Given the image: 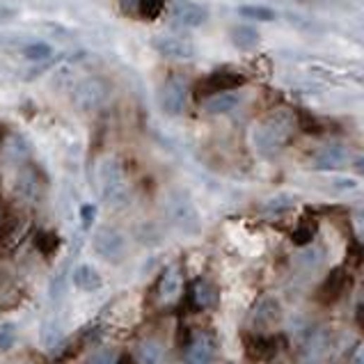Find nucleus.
Here are the masks:
<instances>
[{
	"mask_svg": "<svg viewBox=\"0 0 364 364\" xmlns=\"http://www.w3.org/2000/svg\"><path fill=\"white\" fill-rule=\"evenodd\" d=\"M238 14L252 18V21H275V12L268 7H261V5H243L238 7Z\"/></svg>",
	"mask_w": 364,
	"mask_h": 364,
	"instance_id": "obj_29",
	"label": "nucleus"
},
{
	"mask_svg": "<svg viewBox=\"0 0 364 364\" xmlns=\"http://www.w3.org/2000/svg\"><path fill=\"white\" fill-rule=\"evenodd\" d=\"M330 351V332L323 325H314L301 339V362L303 364H319Z\"/></svg>",
	"mask_w": 364,
	"mask_h": 364,
	"instance_id": "obj_8",
	"label": "nucleus"
},
{
	"mask_svg": "<svg viewBox=\"0 0 364 364\" xmlns=\"http://www.w3.org/2000/svg\"><path fill=\"white\" fill-rule=\"evenodd\" d=\"M60 248V236L55 234V231H42L40 236H37V250L42 252L44 257H53L55 252Z\"/></svg>",
	"mask_w": 364,
	"mask_h": 364,
	"instance_id": "obj_28",
	"label": "nucleus"
},
{
	"mask_svg": "<svg viewBox=\"0 0 364 364\" xmlns=\"http://www.w3.org/2000/svg\"><path fill=\"white\" fill-rule=\"evenodd\" d=\"M97 186L101 198L113 211H121L131 204V186L126 172L115 156H106L97 163Z\"/></svg>",
	"mask_w": 364,
	"mask_h": 364,
	"instance_id": "obj_2",
	"label": "nucleus"
},
{
	"mask_svg": "<svg viewBox=\"0 0 364 364\" xmlns=\"http://www.w3.org/2000/svg\"><path fill=\"white\" fill-rule=\"evenodd\" d=\"M115 364H131V358H128V356H121Z\"/></svg>",
	"mask_w": 364,
	"mask_h": 364,
	"instance_id": "obj_41",
	"label": "nucleus"
},
{
	"mask_svg": "<svg viewBox=\"0 0 364 364\" xmlns=\"http://www.w3.org/2000/svg\"><path fill=\"white\" fill-rule=\"evenodd\" d=\"M183 291V273L179 264H172L165 268V273L161 275V282H158V298L163 303H174L176 298Z\"/></svg>",
	"mask_w": 364,
	"mask_h": 364,
	"instance_id": "obj_14",
	"label": "nucleus"
},
{
	"mask_svg": "<svg viewBox=\"0 0 364 364\" xmlns=\"http://www.w3.org/2000/svg\"><path fill=\"white\" fill-rule=\"evenodd\" d=\"M167 0H140L138 3V14L147 18V21H154V18L161 16V12L165 9Z\"/></svg>",
	"mask_w": 364,
	"mask_h": 364,
	"instance_id": "obj_30",
	"label": "nucleus"
},
{
	"mask_svg": "<svg viewBox=\"0 0 364 364\" xmlns=\"http://www.w3.org/2000/svg\"><path fill=\"white\" fill-rule=\"evenodd\" d=\"M346 282H348V275L344 273L341 268L330 270L328 277H323L321 286L316 289V301H319V303H325V305L334 303V301H337V298L344 293V289H346Z\"/></svg>",
	"mask_w": 364,
	"mask_h": 364,
	"instance_id": "obj_15",
	"label": "nucleus"
},
{
	"mask_svg": "<svg viewBox=\"0 0 364 364\" xmlns=\"http://www.w3.org/2000/svg\"><path fill=\"white\" fill-rule=\"evenodd\" d=\"M0 213H3V211H0Z\"/></svg>",
	"mask_w": 364,
	"mask_h": 364,
	"instance_id": "obj_42",
	"label": "nucleus"
},
{
	"mask_svg": "<svg viewBox=\"0 0 364 364\" xmlns=\"http://www.w3.org/2000/svg\"><path fill=\"white\" fill-rule=\"evenodd\" d=\"M138 364H163L165 362V348L158 339H145L135 348Z\"/></svg>",
	"mask_w": 364,
	"mask_h": 364,
	"instance_id": "obj_19",
	"label": "nucleus"
},
{
	"mask_svg": "<svg viewBox=\"0 0 364 364\" xmlns=\"http://www.w3.org/2000/svg\"><path fill=\"white\" fill-rule=\"evenodd\" d=\"M241 106V95L238 92H222V95L204 99V113L209 115H227L231 110H236Z\"/></svg>",
	"mask_w": 364,
	"mask_h": 364,
	"instance_id": "obj_17",
	"label": "nucleus"
},
{
	"mask_svg": "<svg viewBox=\"0 0 364 364\" xmlns=\"http://www.w3.org/2000/svg\"><path fill=\"white\" fill-rule=\"evenodd\" d=\"M92 248L106 261H121L126 255V236L121 234L117 227H99L95 238H92Z\"/></svg>",
	"mask_w": 364,
	"mask_h": 364,
	"instance_id": "obj_7",
	"label": "nucleus"
},
{
	"mask_svg": "<svg viewBox=\"0 0 364 364\" xmlns=\"http://www.w3.org/2000/svg\"><path fill=\"white\" fill-rule=\"evenodd\" d=\"M193 303L200 307V310H211L218 303V289L213 286L207 279H200L198 284L193 286Z\"/></svg>",
	"mask_w": 364,
	"mask_h": 364,
	"instance_id": "obj_22",
	"label": "nucleus"
},
{
	"mask_svg": "<svg viewBox=\"0 0 364 364\" xmlns=\"http://www.w3.org/2000/svg\"><path fill=\"white\" fill-rule=\"evenodd\" d=\"M348 163H351V152L344 145H325L312 158L314 170H323V172L341 170Z\"/></svg>",
	"mask_w": 364,
	"mask_h": 364,
	"instance_id": "obj_11",
	"label": "nucleus"
},
{
	"mask_svg": "<svg viewBox=\"0 0 364 364\" xmlns=\"http://www.w3.org/2000/svg\"><path fill=\"white\" fill-rule=\"evenodd\" d=\"M356 170L364 176V156H360L358 161H356Z\"/></svg>",
	"mask_w": 364,
	"mask_h": 364,
	"instance_id": "obj_40",
	"label": "nucleus"
},
{
	"mask_svg": "<svg viewBox=\"0 0 364 364\" xmlns=\"http://www.w3.org/2000/svg\"><path fill=\"white\" fill-rule=\"evenodd\" d=\"M5 78H7V64L3 58H0V83H5Z\"/></svg>",
	"mask_w": 364,
	"mask_h": 364,
	"instance_id": "obj_39",
	"label": "nucleus"
},
{
	"mask_svg": "<svg viewBox=\"0 0 364 364\" xmlns=\"http://www.w3.org/2000/svg\"><path fill=\"white\" fill-rule=\"evenodd\" d=\"M154 49L165 55V58H176V60H188L195 55V49L190 42L186 40H179V37H158V40L152 42Z\"/></svg>",
	"mask_w": 364,
	"mask_h": 364,
	"instance_id": "obj_16",
	"label": "nucleus"
},
{
	"mask_svg": "<svg viewBox=\"0 0 364 364\" xmlns=\"http://www.w3.org/2000/svg\"><path fill=\"white\" fill-rule=\"evenodd\" d=\"M165 216L167 222L183 236H200L202 234V216L195 207L193 198L186 190H172L165 200Z\"/></svg>",
	"mask_w": 364,
	"mask_h": 364,
	"instance_id": "obj_3",
	"label": "nucleus"
},
{
	"mask_svg": "<svg viewBox=\"0 0 364 364\" xmlns=\"http://www.w3.org/2000/svg\"><path fill=\"white\" fill-rule=\"evenodd\" d=\"M138 3L140 0H119V7H121V12L133 14V12H138Z\"/></svg>",
	"mask_w": 364,
	"mask_h": 364,
	"instance_id": "obj_38",
	"label": "nucleus"
},
{
	"mask_svg": "<svg viewBox=\"0 0 364 364\" xmlns=\"http://www.w3.org/2000/svg\"><path fill=\"white\" fill-rule=\"evenodd\" d=\"M351 364H364V341H360L356 348H353Z\"/></svg>",
	"mask_w": 364,
	"mask_h": 364,
	"instance_id": "obj_37",
	"label": "nucleus"
},
{
	"mask_svg": "<svg viewBox=\"0 0 364 364\" xmlns=\"http://www.w3.org/2000/svg\"><path fill=\"white\" fill-rule=\"evenodd\" d=\"M291 204H293V198H291V195H277V198H273V200L266 202L264 211L270 213V216H277V213H284V211L291 209Z\"/></svg>",
	"mask_w": 364,
	"mask_h": 364,
	"instance_id": "obj_31",
	"label": "nucleus"
},
{
	"mask_svg": "<svg viewBox=\"0 0 364 364\" xmlns=\"http://www.w3.org/2000/svg\"><path fill=\"white\" fill-rule=\"evenodd\" d=\"M243 85H245V76H243V73L231 71V69H218L198 80V85H195V97L209 99V97L222 95V92H236Z\"/></svg>",
	"mask_w": 364,
	"mask_h": 364,
	"instance_id": "obj_5",
	"label": "nucleus"
},
{
	"mask_svg": "<svg viewBox=\"0 0 364 364\" xmlns=\"http://www.w3.org/2000/svg\"><path fill=\"white\" fill-rule=\"evenodd\" d=\"M216 358V339L209 332L193 334L190 341L183 348V362L186 364H211Z\"/></svg>",
	"mask_w": 364,
	"mask_h": 364,
	"instance_id": "obj_10",
	"label": "nucleus"
},
{
	"mask_svg": "<svg viewBox=\"0 0 364 364\" xmlns=\"http://www.w3.org/2000/svg\"><path fill=\"white\" fill-rule=\"evenodd\" d=\"M245 348H248V356L261 360L270 353V339L266 334L255 332V334H250V337H245Z\"/></svg>",
	"mask_w": 364,
	"mask_h": 364,
	"instance_id": "obj_25",
	"label": "nucleus"
},
{
	"mask_svg": "<svg viewBox=\"0 0 364 364\" xmlns=\"http://www.w3.org/2000/svg\"><path fill=\"white\" fill-rule=\"evenodd\" d=\"M229 37H231V44H234L236 49H241V51L255 49V46L259 44V40H261L259 32L252 25H234V28H231Z\"/></svg>",
	"mask_w": 364,
	"mask_h": 364,
	"instance_id": "obj_23",
	"label": "nucleus"
},
{
	"mask_svg": "<svg viewBox=\"0 0 364 364\" xmlns=\"http://www.w3.org/2000/svg\"><path fill=\"white\" fill-rule=\"evenodd\" d=\"M80 218H83V225L90 227L92 222H95V218H97V207H95V204H85V207L80 209Z\"/></svg>",
	"mask_w": 364,
	"mask_h": 364,
	"instance_id": "obj_36",
	"label": "nucleus"
},
{
	"mask_svg": "<svg viewBox=\"0 0 364 364\" xmlns=\"http://www.w3.org/2000/svg\"><path fill=\"white\" fill-rule=\"evenodd\" d=\"M16 341V325L5 323L0 325V351H9Z\"/></svg>",
	"mask_w": 364,
	"mask_h": 364,
	"instance_id": "obj_32",
	"label": "nucleus"
},
{
	"mask_svg": "<svg viewBox=\"0 0 364 364\" xmlns=\"http://www.w3.org/2000/svg\"><path fill=\"white\" fill-rule=\"evenodd\" d=\"M207 9L193 0H174L172 5V21L181 28H198L207 21Z\"/></svg>",
	"mask_w": 364,
	"mask_h": 364,
	"instance_id": "obj_12",
	"label": "nucleus"
},
{
	"mask_svg": "<svg viewBox=\"0 0 364 364\" xmlns=\"http://www.w3.org/2000/svg\"><path fill=\"white\" fill-rule=\"evenodd\" d=\"M108 95H110L108 83L99 76H92V78L80 80L78 85L73 87L71 101H73V108L80 110V113H95V110H99L108 101Z\"/></svg>",
	"mask_w": 364,
	"mask_h": 364,
	"instance_id": "obj_4",
	"label": "nucleus"
},
{
	"mask_svg": "<svg viewBox=\"0 0 364 364\" xmlns=\"http://www.w3.org/2000/svg\"><path fill=\"white\" fill-rule=\"evenodd\" d=\"M18 303H21V291L9 279L0 277V307L9 310V307H16Z\"/></svg>",
	"mask_w": 364,
	"mask_h": 364,
	"instance_id": "obj_26",
	"label": "nucleus"
},
{
	"mask_svg": "<svg viewBox=\"0 0 364 364\" xmlns=\"http://www.w3.org/2000/svg\"><path fill=\"white\" fill-rule=\"evenodd\" d=\"M298 126V115L291 108H277L252 128V145L261 156H275L291 142Z\"/></svg>",
	"mask_w": 364,
	"mask_h": 364,
	"instance_id": "obj_1",
	"label": "nucleus"
},
{
	"mask_svg": "<svg viewBox=\"0 0 364 364\" xmlns=\"http://www.w3.org/2000/svg\"><path fill=\"white\" fill-rule=\"evenodd\" d=\"M23 58L28 60H32V62H42V60H49L51 55H53V49L49 44H44V42H32V44H25L23 49Z\"/></svg>",
	"mask_w": 364,
	"mask_h": 364,
	"instance_id": "obj_27",
	"label": "nucleus"
},
{
	"mask_svg": "<svg viewBox=\"0 0 364 364\" xmlns=\"http://www.w3.org/2000/svg\"><path fill=\"white\" fill-rule=\"evenodd\" d=\"M115 356H113V351H108V348H101L97 351L95 356H92L90 364H115Z\"/></svg>",
	"mask_w": 364,
	"mask_h": 364,
	"instance_id": "obj_34",
	"label": "nucleus"
},
{
	"mask_svg": "<svg viewBox=\"0 0 364 364\" xmlns=\"http://www.w3.org/2000/svg\"><path fill=\"white\" fill-rule=\"evenodd\" d=\"M28 158V145L21 135H9L3 142V161L9 165H23Z\"/></svg>",
	"mask_w": 364,
	"mask_h": 364,
	"instance_id": "obj_20",
	"label": "nucleus"
},
{
	"mask_svg": "<svg viewBox=\"0 0 364 364\" xmlns=\"http://www.w3.org/2000/svg\"><path fill=\"white\" fill-rule=\"evenodd\" d=\"M71 279H73V286L80 289V291H97V289L101 286L99 270L90 264H78L76 268H73Z\"/></svg>",
	"mask_w": 364,
	"mask_h": 364,
	"instance_id": "obj_18",
	"label": "nucleus"
},
{
	"mask_svg": "<svg viewBox=\"0 0 364 364\" xmlns=\"http://www.w3.org/2000/svg\"><path fill=\"white\" fill-rule=\"evenodd\" d=\"M279 321H282V305H279L275 296L259 298L250 312V325H252V330L259 334L275 330Z\"/></svg>",
	"mask_w": 364,
	"mask_h": 364,
	"instance_id": "obj_6",
	"label": "nucleus"
},
{
	"mask_svg": "<svg viewBox=\"0 0 364 364\" xmlns=\"http://www.w3.org/2000/svg\"><path fill=\"white\" fill-rule=\"evenodd\" d=\"M314 236H316V222L314 220H301L298 222V227L293 229L291 241L298 248H305V245H312Z\"/></svg>",
	"mask_w": 364,
	"mask_h": 364,
	"instance_id": "obj_24",
	"label": "nucleus"
},
{
	"mask_svg": "<svg viewBox=\"0 0 364 364\" xmlns=\"http://www.w3.org/2000/svg\"><path fill=\"white\" fill-rule=\"evenodd\" d=\"M186 101H188V85L179 76H172L163 83L161 87V108L165 115L176 117L186 110Z\"/></svg>",
	"mask_w": 364,
	"mask_h": 364,
	"instance_id": "obj_9",
	"label": "nucleus"
},
{
	"mask_svg": "<svg viewBox=\"0 0 364 364\" xmlns=\"http://www.w3.org/2000/svg\"><path fill=\"white\" fill-rule=\"evenodd\" d=\"M16 190L28 202H40L42 200L44 181H42V174L37 172V167H32V165H23L21 167L18 179H16Z\"/></svg>",
	"mask_w": 364,
	"mask_h": 364,
	"instance_id": "obj_13",
	"label": "nucleus"
},
{
	"mask_svg": "<svg viewBox=\"0 0 364 364\" xmlns=\"http://www.w3.org/2000/svg\"><path fill=\"white\" fill-rule=\"evenodd\" d=\"M28 227H30V222H28V220H16L14 225H12V231H9V234L5 236V243H9V245L14 248L16 243H21V238L25 236Z\"/></svg>",
	"mask_w": 364,
	"mask_h": 364,
	"instance_id": "obj_33",
	"label": "nucleus"
},
{
	"mask_svg": "<svg viewBox=\"0 0 364 364\" xmlns=\"http://www.w3.org/2000/svg\"><path fill=\"white\" fill-rule=\"evenodd\" d=\"M293 261L298 268L305 270V273H314V270H319L323 264V250L319 245H305L293 257Z\"/></svg>",
	"mask_w": 364,
	"mask_h": 364,
	"instance_id": "obj_21",
	"label": "nucleus"
},
{
	"mask_svg": "<svg viewBox=\"0 0 364 364\" xmlns=\"http://www.w3.org/2000/svg\"><path fill=\"white\" fill-rule=\"evenodd\" d=\"M332 186L337 193H356L360 188V183L356 179H337Z\"/></svg>",
	"mask_w": 364,
	"mask_h": 364,
	"instance_id": "obj_35",
	"label": "nucleus"
}]
</instances>
